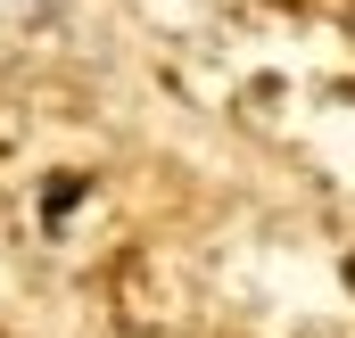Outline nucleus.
<instances>
[{"mask_svg": "<svg viewBox=\"0 0 355 338\" xmlns=\"http://www.w3.org/2000/svg\"><path fill=\"white\" fill-rule=\"evenodd\" d=\"M347 289H355V256H347Z\"/></svg>", "mask_w": 355, "mask_h": 338, "instance_id": "obj_2", "label": "nucleus"}, {"mask_svg": "<svg viewBox=\"0 0 355 338\" xmlns=\"http://www.w3.org/2000/svg\"><path fill=\"white\" fill-rule=\"evenodd\" d=\"M75 198H83V181H75V173H58V181L42 190V215H50V223H67V215H75Z\"/></svg>", "mask_w": 355, "mask_h": 338, "instance_id": "obj_1", "label": "nucleus"}]
</instances>
